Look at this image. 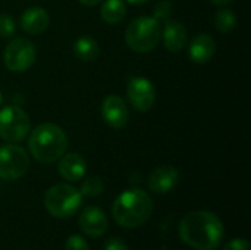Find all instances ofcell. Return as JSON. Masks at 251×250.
<instances>
[{
    "instance_id": "obj_1",
    "label": "cell",
    "mask_w": 251,
    "mask_h": 250,
    "mask_svg": "<svg viewBox=\"0 0 251 250\" xmlns=\"http://www.w3.org/2000/svg\"><path fill=\"white\" fill-rule=\"evenodd\" d=\"M181 240L197 250H213L224 239V224L219 217L209 211L187 214L178 227Z\"/></svg>"
},
{
    "instance_id": "obj_2",
    "label": "cell",
    "mask_w": 251,
    "mask_h": 250,
    "mask_svg": "<svg viewBox=\"0 0 251 250\" xmlns=\"http://www.w3.org/2000/svg\"><path fill=\"white\" fill-rule=\"evenodd\" d=\"M153 214L151 197L140 189H129L121 193L113 202L112 215L118 225L137 228L146 224Z\"/></svg>"
},
{
    "instance_id": "obj_3",
    "label": "cell",
    "mask_w": 251,
    "mask_h": 250,
    "mask_svg": "<svg viewBox=\"0 0 251 250\" xmlns=\"http://www.w3.org/2000/svg\"><path fill=\"white\" fill-rule=\"evenodd\" d=\"M68 147V137L65 131L51 122L41 124L31 131L28 139L29 153L43 164H50L60 159Z\"/></svg>"
},
{
    "instance_id": "obj_4",
    "label": "cell",
    "mask_w": 251,
    "mask_h": 250,
    "mask_svg": "<svg viewBox=\"0 0 251 250\" xmlns=\"http://www.w3.org/2000/svg\"><path fill=\"white\" fill-rule=\"evenodd\" d=\"M162 38L160 21L154 16H138L129 22L125 31L126 44L138 53H147L156 49Z\"/></svg>"
},
{
    "instance_id": "obj_5",
    "label": "cell",
    "mask_w": 251,
    "mask_h": 250,
    "mask_svg": "<svg viewBox=\"0 0 251 250\" xmlns=\"http://www.w3.org/2000/svg\"><path fill=\"white\" fill-rule=\"evenodd\" d=\"M82 194L69 184H56L46 192L44 206L54 218H69L82 205Z\"/></svg>"
},
{
    "instance_id": "obj_6",
    "label": "cell",
    "mask_w": 251,
    "mask_h": 250,
    "mask_svg": "<svg viewBox=\"0 0 251 250\" xmlns=\"http://www.w3.org/2000/svg\"><path fill=\"white\" fill-rule=\"evenodd\" d=\"M31 128L28 113L19 106H4L0 111V139L7 143H19L26 139Z\"/></svg>"
},
{
    "instance_id": "obj_7",
    "label": "cell",
    "mask_w": 251,
    "mask_h": 250,
    "mask_svg": "<svg viewBox=\"0 0 251 250\" xmlns=\"http://www.w3.org/2000/svg\"><path fill=\"white\" fill-rule=\"evenodd\" d=\"M29 158L25 149L18 144H4L0 147V178L15 181L26 174Z\"/></svg>"
},
{
    "instance_id": "obj_8",
    "label": "cell",
    "mask_w": 251,
    "mask_h": 250,
    "mask_svg": "<svg viewBox=\"0 0 251 250\" xmlns=\"http://www.w3.org/2000/svg\"><path fill=\"white\" fill-rule=\"evenodd\" d=\"M37 57L35 46L26 38L12 40L3 53L4 66L12 72H24L29 69Z\"/></svg>"
},
{
    "instance_id": "obj_9",
    "label": "cell",
    "mask_w": 251,
    "mask_h": 250,
    "mask_svg": "<svg viewBox=\"0 0 251 250\" xmlns=\"http://www.w3.org/2000/svg\"><path fill=\"white\" fill-rule=\"evenodd\" d=\"M126 94L129 103L138 112H147L156 102V88L153 83L144 77H135L129 81Z\"/></svg>"
},
{
    "instance_id": "obj_10",
    "label": "cell",
    "mask_w": 251,
    "mask_h": 250,
    "mask_svg": "<svg viewBox=\"0 0 251 250\" xmlns=\"http://www.w3.org/2000/svg\"><path fill=\"white\" fill-rule=\"evenodd\" d=\"M101 116L109 127L119 130L128 124L129 111H128L125 102L122 100V97H119L116 94H110L101 103Z\"/></svg>"
},
{
    "instance_id": "obj_11",
    "label": "cell",
    "mask_w": 251,
    "mask_h": 250,
    "mask_svg": "<svg viewBox=\"0 0 251 250\" xmlns=\"http://www.w3.org/2000/svg\"><path fill=\"white\" fill-rule=\"evenodd\" d=\"M79 228L88 237H101L109 228V220L99 206H87L79 215Z\"/></svg>"
},
{
    "instance_id": "obj_12",
    "label": "cell",
    "mask_w": 251,
    "mask_h": 250,
    "mask_svg": "<svg viewBox=\"0 0 251 250\" xmlns=\"http://www.w3.org/2000/svg\"><path fill=\"white\" fill-rule=\"evenodd\" d=\"M179 183V172L176 168L163 165L156 168L149 177V189L153 193L165 194L172 192Z\"/></svg>"
},
{
    "instance_id": "obj_13",
    "label": "cell",
    "mask_w": 251,
    "mask_h": 250,
    "mask_svg": "<svg viewBox=\"0 0 251 250\" xmlns=\"http://www.w3.org/2000/svg\"><path fill=\"white\" fill-rule=\"evenodd\" d=\"M87 172V161L79 153H68L60 156L59 174L69 183L79 181Z\"/></svg>"
},
{
    "instance_id": "obj_14",
    "label": "cell",
    "mask_w": 251,
    "mask_h": 250,
    "mask_svg": "<svg viewBox=\"0 0 251 250\" xmlns=\"http://www.w3.org/2000/svg\"><path fill=\"white\" fill-rule=\"evenodd\" d=\"M49 22H50V16L47 10L38 6L26 9L21 16L22 29L31 35H37L46 31V28L49 27Z\"/></svg>"
},
{
    "instance_id": "obj_15",
    "label": "cell",
    "mask_w": 251,
    "mask_h": 250,
    "mask_svg": "<svg viewBox=\"0 0 251 250\" xmlns=\"http://www.w3.org/2000/svg\"><path fill=\"white\" fill-rule=\"evenodd\" d=\"M216 52V41L210 34H199L190 43L188 55L196 63H207Z\"/></svg>"
},
{
    "instance_id": "obj_16",
    "label": "cell",
    "mask_w": 251,
    "mask_h": 250,
    "mask_svg": "<svg viewBox=\"0 0 251 250\" xmlns=\"http://www.w3.org/2000/svg\"><path fill=\"white\" fill-rule=\"evenodd\" d=\"M162 38L165 43V47L169 52H179L187 44V29L182 22L179 21H166L165 28L162 31Z\"/></svg>"
},
{
    "instance_id": "obj_17",
    "label": "cell",
    "mask_w": 251,
    "mask_h": 250,
    "mask_svg": "<svg viewBox=\"0 0 251 250\" xmlns=\"http://www.w3.org/2000/svg\"><path fill=\"white\" fill-rule=\"evenodd\" d=\"M74 53L79 60L91 62L99 56L100 47H99V43L93 37L81 35L74 41Z\"/></svg>"
},
{
    "instance_id": "obj_18",
    "label": "cell",
    "mask_w": 251,
    "mask_h": 250,
    "mask_svg": "<svg viewBox=\"0 0 251 250\" xmlns=\"http://www.w3.org/2000/svg\"><path fill=\"white\" fill-rule=\"evenodd\" d=\"M126 15V6L124 0H104L100 7V16L104 22L113 25L121 22Z\"/></svg>"
},
{
    "instance_id": "obj_19",
    "label": "cell",
    "mask_w": 251,
    "mask_h": 250,
    "mask_svg": "<svg viewBox=\"0 0 251 250\" xmlns=\"http://www.w3.org/2000/svg\"><path fill=\"white\" fill-rule=\"evenodd\" d=\"M215 25L221 32H231L237 25V16L231 9L224 7L215 15Z\"/></svg>"
},
{
    "instance_id": "obj_20",
    "label": "cell",
    "mask_w": 251,
    "mask_h": 250,
    "mask_svg": "<svg viewBox=\"0 0 251 250\" xmlns=\"http://www.w3.org/2000/svg\"><path fill=\"white\" fill-rule=\"evenodd\" d=\"M104 184L99 177H88L81 186V194L85 197H97L103 193Z\"/></svg>"
},
{
    "instance_id": "obj_21",
    "label": "cell",
    "mask_w": 251,
    "mask_h": 250,
    "mask_svg": "<svg viewBox=\"0 0 251 250\" xmlns=\"http://www.w3.org/2000/svg\"><path fill=\"white\" fill-rule=\"evenodd\" d=\"M16 32V24L13 18L7 13H0V37L10 38Z\"/></svg>"
},
{
    "instance_id": "obj_22",
    "label": "cell",
    "mask_w": 251,
    "mask_h": 250,
    "mask_svg": "<svg viewBox=\"0 0 251 250\" xmlns=\"http://www.w3.org/2000/svg\"><path fill=\"white\" fill-rule=\"evenodd\" d=\"M65 250H88V243L84 237L74 234L66 240Z\"/></svg>"
},
{
    "instance_id": "obj_23",
    "label": "cell",
    "mask_w": 251,
    "mask_h": 250,
    "mask_svg": "<svg viewBox=\"0 0 251 250\" xmlns=\"http://www.w3.org/2000/svg\"><path fill=\"white\" fill-rule=\"evenodd\" d=\"M224 250H251L250 242L247 239H234L224 246Z\"/></svg>"
},
{
    "instance_id": "obj_24",
    "label": "cell",
    "mask_w": 251,
    "mask_h": 250,
    "mask_svg": "<svg viewBox=\"0 0 251 250\" xmlns=\"http://www.w3.org/2000/svg\"><path fill=\"white\" fill-rule=\"evenodd\" d=\"M103 250H129L126 243L122 239L118 237H112L104 243V249Z\"/></svg>"
},
{
    "instance_id": "obj_25",
    "label": "cell",
    "mask_w": 251,
    "mask_h": 250,
    "mask_svg": "<svg viewBox=\"0 0 251 250\" xmlns=\"http://www.w3.org/2000/svg\"><path fill=\"white\" fill-rule=\"evenodd\" d=\"M169 12H171V4L168 1H162V3H159L156 6V16L154 18H157L159 21L160 19H166Z\"/></svg>"
},
{
    "instance_id": "obj_26",
    "label": "cell",
    "mask_w": 251,
    "mask_h": 250,
    "mask_svg": "<svg viewBox=\"0 0 251 250\" xmlns=\"http://www.w3.org/2000/svg\"><path fill=\"white\" fill-rule=\"evenodd\" d=\"M82 4H85V6H96V4H99L100 1H103V0H79Z\"/></svg>"
},
{
    "instance_id": "obj_27",
    "label": "cell",
    "mask_w": 251,
    "mask_h": 250,
    "mask_svg": "<svg viewBox=\"0 0 251 250\" xmlns=\"http://www.w3.org/2000/svg\"><path fill=\"white\" fill-rule=\"evenodd\" d=\"M212 3H215V4H219V6H225V4H229V3H232L234 0H210Z\"/></svg>"
},
{
    "instance_id": "obj_28",
    "label": "cell",
    "mask_w": 251,
    "mask_h": 250,
    "mask_svg": "<svg viewBox=\"0 0 251 250\" xmlns=\"http://www.w3.org/2000/svg\"><path fill=\"white\" fill-rule=\"evenodd\" d=\"M126 1H129L131 4H144L149 0H126Z\"/></svg>"
},
{
    "instance_id": "obj_29",
    "label": "cell",
    "mask_w": 251,
    "mask_h": 250,
    "mask_svg": "<svg viewBox=\"0 0 251 250\" xmlns=\"http://www.w3.org/2000/svg\"><path fill=\"white\" fill-rule=\"evenodd\" d=\"M0 105H1V93H0Z\"/></svg>"
}]
</instances>
